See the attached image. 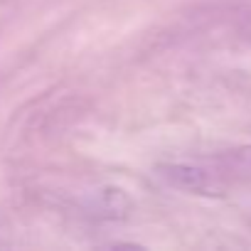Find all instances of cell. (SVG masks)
<instances>
[{
  "label": "cell",
  "mask_w": 251,
  "mask_h": 251,
  "mask_svg": "<svg viewBox=\"0 0 251 251\" xmlns=\"http://www.w3.org/2000/svg\"><path fill=\"white\" fill-rule=\"evenodd\" d=\"M160 175L180 187V190H187V192H197V195H212L214 190V182L209 177L207 170L197 168V165H190V163H168V165H160L158 168Z\"/></svg>",
  "instance_id": "obj_1"
}]
</instances>
